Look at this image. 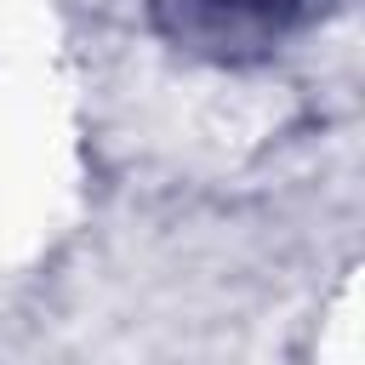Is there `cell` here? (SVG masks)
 <instances>
[{
  "label": "cell",
  "mask_w": 365,
  "mask_h": 365,
  "mask_svg": "<svg viewBox=\"0 0 365 365\" xmlns=\"http://www.w3.org/2000/svg\"><path fill=\"white\" fill-rule=\"evenodd\" d=\"M325 0H148L154 29L205 63H262Z\"/></svg>",
  "instance_id": "6da1fadb"
}]
</instances>
